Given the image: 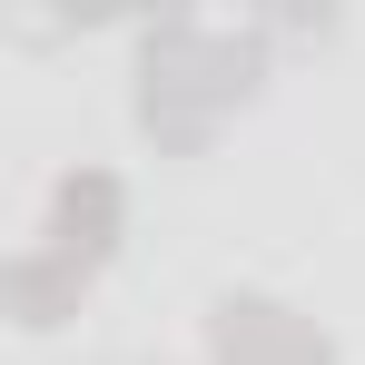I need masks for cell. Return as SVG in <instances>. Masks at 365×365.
Returning a JSON list of instances; mask_svg holds the SVG:
<instances>
[{
	"label": "cell",
	"instance_id": "cell-1",
	"mask_svg": "<svg viewBox=\"0 0 365 365\" xmlns=\"http://www.w3.org/2000/svg\"><path fill=\"white\" fill-rule=\"evenodd\" d=\"M267 50L277 40L257 20H237V30H217L197 10L138 20V60H128V119H138V138L158 158H207L217 128L267 89Z\"/></svg>",
	"mask_w": 365,
	"mask_h": 365
},
{
	"label": "cell",
	"instance_id": "cell-2",
	"mask_svg": "<svg viewBox=\"0 0 365 365\" xmlns=\"http://www.w3.org/2000/svg\"><path fill=\"white\" fill-rule=\"evenodd\" d=\"M207 365H336V336L267 287L207 297Z\"/></svg>",
	"mask_w": 365,
	"mask_h": 365
},
{
	"label": "cell",
	"instance_id": "cell-3",
	"mask_svg": "<svg viewBox=\"0 0 365 365\" xmlns=\"http://www.w3.org/2000/svg\"><path fill=\"white\" fill-rule=\"evenodd\" d=\"M30 247H50V257H69V267H109L128 247V178L119 168H99V158H79V168H60L50 178V197H40V237Z\"/></svg>",
	"mask_w": 365,
	"mask_h": 365
},
{
	"label": "cell",
	"instance_id": "cell-4",
	"mask_svg": "<svg viewBox=\"0 0 365 365\" xmlns=\"http://www.w3.org/2000/svg\"><path fill=\"white\" fill-rule=\"evenodd\" d=\"M89 267H69V257H50V247H10V267H0V316L20 326V336H60L69 316L89 306Z\"/></svg>",
	"mask_w": 365,
	"mask_h": 365
},
{
	"label": "cell",
	"instance_id": "cell-5",
	"mask_svg": "<svg viewBox=\"0 0 365 365\" xmlns=\"http://www.w3.org/2000/svg\"><path fill=\"white\" fill-rule=\"evenodd\" d=\"M267 40H336V10H267Z\"/></svg>",
	"mask_w": 365,
	"mask_h": 365
}]
</instances>
